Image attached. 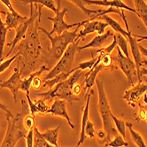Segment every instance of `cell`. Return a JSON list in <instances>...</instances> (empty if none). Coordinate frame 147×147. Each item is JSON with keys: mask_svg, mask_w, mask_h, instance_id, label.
I'll use <instances>...</instances> for the list:
<instances>
[{"mask_svg": "<svg viewBox=\"0 0 147 147\" xmlns=\"http://www.w3.org/2000/svg\"><path fill=\"white\" fill-rule=\"evenodd\" d=\"M34 147H56L49 144L42 136L38 129L34 127Z\"/></svg>", "mask_w": 147, "mask_h": 147, "instance_id": "cell-31", "label": "cell"}, {"mask_svg": "<svg viewBox=\"0 0 147 147\" xmlns=\"http://www.w3.org/2000/svg\"><path fill=\"white\" fill-rule=\"evenodd\" d=\"M68 12V9L67 7L63 8V10H59V11L55 13V16L54 17H48L47 19L51 22H52L53 23V28H52L51 31L50 32L51 35H61L64 31H67V30H69L73 28H76L77 26H82V24L84 23V20L82 22H76V23H74V24H69V23H67L65 22V15L67 14V13Z\"/></svg>", "mask_w": 147, "mask_h": 147, "instance_id": "cell-9", "label": "cell"}, {"mask_svg": "<svg viewBox=\"0 0 147 147\" xmlns=\"http://www.w3.org/2000/svg\"><path fill=\"white\" fill-rule=\"evenodd\" d=\"M42 8L39 7V9L37 8L36 11L34 10V7H33V4L30 5V16L28 17V19L25 22H23L22 24H20L15 30H16V34H15V36L13 38V40L12 42H10V43L7 44V46L8 47H11L10 51H8V53L6 54L5 57H9V55L12 53L13 51L16 48L17 45L20 43V41L23 40L26 36V34L28 32V30L29 28V27L32 25L33 23H35L36 18L38 17V20L40 22L41 20V15H42Z\"/></svg>", "mask_w": 147, "mask_h": 147, "instance_id": "cell-7", "label": "cell"}, {"mask_svg": "<svg viewBox=\"0 0 147 147\" xmlns=\"http://www.w3.org/2000/svg\"><path fill=\"white\" fill-rule=\"evenodd\" d=\"M68 1L72 2L74 5H76L78 8H80L82 10V11L83 12V13H84L85 15H87V16H89L90 18H91L94 15L101 13V12L103 11L102 9H98V10H90V9H88L85 6V5H84V3H83L82 0H68Z\"/></svg>", "mask_w": 147, "mask_h": 147, "instance_id": "cell-30", "label": "cell"}, {"mask_svg": "<svg viewBox=\"0 0 147 147\" xmlns=\"http://www.w3.org/2000/svg\"><path fill=\"white\" fill-rule=\"evenodd\" d=\"M113 36V32L111 30H107L106 31L103 35H98L97 36L94 37L89 44L85 45H82V46H78L77 47V51H82V50H85V49H98V48H101L103 46V45L106 43V41L110 37Z\"/></svg>", "mask_w": 147, "mask_h": 147, "instance_id": "cell-18", "label": "cell"}, {"mask_svg": "<svg viewBox=\"0 0 147 147\" xmlns=\"http://www.w3.org/2000/svg\"><path fill=\"white\" fill-rule=\"evenodd\" d=\"M84 5H100V6H107V7H113L121 10H127V11L132 12L136 13L135 9L131 8L130 6L127 5L122 2V0H82Z\"/></svg>", "mask_w": 147, "mask_h": 147, "instance_id": "cell-15", "label": "cell"}, {"mask_svg": "<svg viewBox=\"0 0 147 147\" xmlns=\"http://www.w3.org/2000/svg\"><path fill=\"white\" fill-rule=\"evenodd\" d=\"M46 114H52V115H54V116L64 118L67 121V124L69 125V127L72 129H76V126L73 124L69 117V114L67 111V101L65 100L55 98L53 103H52V105L51 106V107L48 109Z\"/></svg>", "mask_w": 147, "mask_h": 147, "instance_id": "cell-13", "label": "cell"}, {"mask_svg": "<svg viewBox=\"0 0 147 147\" xmlns=\"http://www.w3.org/2000/svg\"><path fill=\"white\" fill-rule=\"evenodd\" d=\"M96 84L98 93V112L100 114L101 120L103 121L104 130L107 135V143L113 139V136L118 135V131L113 127V121L112 119V111L110 108V105L107 97V93L104 88V82L100 79L96 80Z\"/></svg>", "mask_w": 147, "mask_h": 147, "instance_id": "cell-5", "label": "cell"}, {"mask_svg": "<svg viewBox=\"0 0 147 147\" xmlns=\"http://www.w3.org/2000/svg\"><path fill=\"white\" fill-rule=\"evenodd\" d=\"M146 111H147V110H145V107H140V110H139V112H138V117H139L140 120L144 121L145 114H146Z\"/></svg>", "mask_w": 147, "mask_h": 147, "instance_id": "cell-45", "label": "cell"}, {"mask_svg": "<svg viewBox=\"0 0 147 147\" xmlns=\"http://www.w3.org/2000/svg\"><path fill=\"white\" fill-rule=\"evenodd\" d=\"M0 110L4 111L6 114H12L11 111H10V110L7 108V107L5 106V105H4L1 101H0Z\"/></svg>", "mask_w": 147, "mask_h": 147, "instance_id": "cell-47", "label": "cell"}, {"mask_svg": "<svg viewBox=\"0 0 147 147\" xmlns=\"http://www.w3.org/2000/svg\"><path fill=\"white\" fill-rule=\"evenodd\" d=\"M82 76V70H76L65 81L59 82L53 88L50 89L48 91L44 93H37L36 96L45 99L46 102H51L52 99L59 98L68 102L73 105V102H77L81 100V97L75 96L72 92L73 85L78 82Z\"/></svg>", "mask_w": 147, "mask_h": 147, "instance_id": "cell-4", "label": "cell"}, {"mask_svg": "<svg viewBox=\"0 0 147 147\" xmlns=\"http://www.w3.org/2000/svg\"><path fill=\"white\" fill-rule=\"evenodd\" d=\"M144 81H145V82H146V84H147V79H144Z\"/></svg>", "mask_w": 147, "mask_h": 147, "instance_id": "cell-50", "label": "cell"}, {"mask_svg": "<svg viewBox=\"0 0 147 147\" xmlns=\"http://www.w3.org/2000/svg\"><path fill=\"white\" fill-rule=\"evenodd\" d=\"M94 93V90L91 89L89 92L86 93V105L84 108H83V112H82V129H81V133H80V139L76 144V147H80L83 143L86 140V135H85V127L87 125V122L89 121V114H90V98L91 95Z\"/></svg>", "mask_w": 147, "mask_h": 147, "instance_id": "cell-16", "label": "cell"}, {"mask_svg": "<svg viewBox=\"0 0 147 147\" xmlns=\"http://www.w3.org/2000/svg\"><path fill=\"white\" fill-rule=\"evenodd\" d=\"M104 67H102L101 64H99L97 67L94 68L92 71H89L86 75H85V80L84 82H83V90L84 92H89L91 88L93 87V85L95 84L96 80H97V76L98 75V73L103 69Z\"/></svg>", "mask_w": 147, "mask_h": 147, "instance_id": "cell-21", "label": "cell"}, {"mask_svg": "<svg viewBox=\"0 0 147 147\" xmlns=\"http://www.w3.org/2000/svg\"><path fill=\"white\" fill-rule=\"evenodd\" d=\"M25 140L27 147H34V129H31L28 131Z\"/></svg>", "mask_w": 147, "mask_h": 147, "instance_id": "cell-40", "label": "cell"}, {"mask_svg": "<svg viewBox=\"0 0 147 147\" xmlns=\"http://www.w3.org/2000/svg\"><path fill=\"white\" fill-rule=\"evenodd\" d=\"M22 2L24 4V5H27V4H36V5H41L42 7L43 6H45L47 8H49L50 10H51L52 12L54 13H56L59 10L57 9V5H55L53 0H22Z\"/></svg>", "mask_w": 147, "mask_h": 147, "instance_id": "cell-27", "label": "cell"}, {"mask_svg": "<svg viewBox=\"0 0 147 147\" xmlns=\"http://www.w3.org/2000/svg\"><path fill=\"white\" fill-rule=\"evenodd\" d=\"M147 76V68H145L144 67H141L140 71H139V74H138V81H142V76Z\"/></svg>", "mask_w": 147, "mask_h": 147, "instance_id": "cell-46", "label": "cell"}, {"mask_svg": "<svg viewBox=\"0 0 147 147\" xmlns=\"http://www.w3.org/2000/svg\"><path fill=\"white\" fill-rule=\"evenodd\" d=\"M23 124L25 129L28 131L31 129H34V127L36 126V121H35V115L33 114H28L25 116L24 120H23Z\"/></svg>", "mask_w": 147, "mask_h": 147, "instance_id": "cell-35", "label": "cell"}, {"mask_svg": "<svg viewBox=\"0 0 147 147\" xmlns=\"http://www.w3.org/2000/svg\"><path fill=\"white\" fill-rule=\"evenodd\" d=\"M126 127H127L129 130L130 136H131V138L132 141L135 143V144L138 146V147H147L144 139L143 138V136H141L140 133H138V131L134 130L133 129V124L130 122H126Z\"/></svg>", "mask_w": 147, "mask_h": 147, "instance_id": "cell-25", "label": "cell"}, {"mask_svg": "<svg viewBox=\"0 0 147 147\" xmlns=\"http://www.w3.org/2000/svg\"><path fill=\"white\" fill-rule=\"evenodd\" d=\"M71 75L67 73H61L59 75H58L57 76H55L54 78L47 80V81H43V88H48L49 90L53 88L56 84H58L59 82H61L63 81L67 80Z\"/></svg>", "mask_w": 147, "mask_h": 147, "instance_id": "cell-28", "label": "cell"}, {"mask_svg": "<svg viewBox=\"0 0 147 147\" xmlns=\"http://www.w3.org/2000/svg\"><path fill=\"white\" fill-rule=\"evenodd\" d=\"M80 28L81 26H77L74 31L67 30L59 36H53L51 35L50 32H48L45 28L38 27V30H41L42 32L45 33L51 42V47L48 48L47 51L42 52L40 58L41 60L44 61L49 68L51 69L57 64V62L60 59L69 45L75 43L76 40L79 39L76 37Z\"/></svg>", "mask_w": 147, "mask_h": 147, "instance_id": "cell-1", "label": "cell"}, {"mask_svg": "<svg viewBox=\"0 0 147 147\" xmlns=\"http://www.w3.org/2000/svg\"><path fill=\"white\" fill-rule=\"evenodd\" d=\"M113 57L111 56V54H104L101 59L100 64L102 65V67L105 68H108L112 66V63H113Z\"/></svg>", "mask_w": 147, "mask_h": 147, "instance_id": "cell-39", "label": "cell"}, {"mask_svg": "<svg viewBox=\"0 0 147 147\" xmlns=\"http://www.w3.org/2000/svg\"><path fill=\"white\" fill-rule=\"evenodd\" d=\"M19 56H20V54L19 53H17V54H15L14 56H13L12 58H10V59H7L6 60H5V61H2L1 63H0V74H2V73H4L10 66L12 65V63L17 59V58H19Z\"/></svg>", "mask_w": 147, "mask_h": 147, "instance_id": "cell-36", "label": "cell"}, {"mask_svg": "<svg viewBox=\"0 0 147 147\" xmlns=\"http://www.w3.org/2000/svg\"><path fill=\"white\" fill-rule=\"evenodd\" d=\"M83 28L82 30H79L78 35L76 38H84L86 36L90 35L92 33H98V35H103L106 32V28L108 27V24L105 22L104 20H90L88 19L84 20V23L82 24Z\"/></svg>", "mask_w": 147, "mask_h": 147, "instance_id": "cell-10", "label": "cell"}, {"mask_svg": "<svg viewBox=\"0 0 147 147\" xmlns=\"http://www.w3.org/2000/svg\"><path fill=\"white\" fill-rule=\"evenodd\" d=\"M96 61H97V58H92L90 60H88V61H84V62H82V63H80L79 66L76 67H75V68H73L71 72L74 73V72L76 71V70H82V71L86 70V69L90 70L93 67V66L95 65Z\"/></svg>", "mask_w": 147, "mask_h": 147, "instance_id": "cell-34", "label": "cell"}, {"mask_svg": "<svg viewBox=\"0 0 147 147\" xmlns=\"http://www.w3.org/2000/svg\"><path fill=\"white\" fill-rule=\"evenodd\" d=\"M26 98L28 99V105L29 107V112L31 114L36 115V113L44 115L46 114L48 109L50 108L47 105V102L43 99V98H39L36 100H31L29 95H26Z\"/></svg>", "mask_w": 147, "mask_h": 147, "instance_id": "cell-17", "label": "cell"}, {"mask_svg": "<svg viewBox=\"0 0 147 147\" xmlns=\"http://www.w3.org/2000/svg\"><path fill=\"white\" fill-rule=\"evenodd\" d=\"M116 51H117V52H116V54L113 57V60L115 62V64L118 66V67H120L121 70L123 72L125 76L127 77L129 82L131 83L132 85H134L133 84V76L138 75L135 62L131 59L126 57L121 52V51L120 50V48L118 46L116 47Z\"/></svg>", "mask_w": 147, "mask_h": 147, "instance_id": "cell-8", "label": "cell"}, {"mask_svg": "<svg viewBox=\"0 0 147 147\" xmlns=\"http://www.w3.org/2000/svg\"><path fill=\"white\" fill-rule=\"evenodd\" d=\"M112 119H113V124L115 126V129H116L118 133L123 136V138L126 139V122L121 119L115 117L113 113H112Z\"/></svg>", "mask_w": 147, "mask_h": 147, "instance_id": "cell-33", "label": "cell"}, {"mask_svg": "<svg viewBox=\"0 0 147 147\" xmlns=\"http://www.w3.org/2000/svg\"><path fill=\"white\" fill-rule=\"evenodd\" d=\"M43 85V81L39 76H36L32 82V84H31V87H33L36 90L40 89V87Z\"/></svg>", "mask_w": 147, "mask_h": 147, "instance_id": "cell-42", "label": "cell"}, {"mask_svg": "<svg viewBox=\"0 0 147 147\" xmlns=\"http://www.w3.org/2000/svg\"><path fill=\"white\" fill-rule=\"evenodd\" d=\"M85 135L86 136H88L89 138L93 139L96 136V129H95V126L92 123V121H90V120L87 122V125L85 127Z\"/></svg>", "mask_w": 147, "mask_h": 147, "instance_id": "cell-37", "label": "cell"}, {"mask_svg": "<svg viewBox=\"0 0 147 147\" xmlns=\"http://www.w3.org/2000/svg\"><path fill=\"white\" fill-rule=\"evenodd\" d=\"M79 41L80 39L76 40L75 43L68 45V47L67 48L64 53H63L60 59L57 62V64L49 71V73L44 77L43 81H47V80L54 78L55 76H57L61 73H67L72 75L73 73L71 71L73 69L74 63H75L76 54L78 51L77 47H78Z\"/></svg>", "mask_w": 147, "mask_h": 147, "instance_id": "cell-6", "label": "cell"}, {"mask_svg": "<svg viewBox=\"0 0 147 147\" xmlns=\"http://www.w3.org/2000/svg\"><path fill=\"white\" fill-rule=\"evenodd\" d=\"M22 74H20L19 64L13 69V74L12 76L6 81L0 82V88L2 89H8L11 91L14 102H17V95L19 90H20V85H22Z\"/></svg>", "mask_w": 147, "mask_h": 147, "instance_id": "cell-11", "label": "cell"}, {"mask_svg": "<svg viewBox=\"0 0 147 147\" xmlns=\"http://www.w3.org/2000/svg\"><path fill=\"white\" fill-rule=\"evenodd\" d=\"M146 4H147V0H146Z\"/></svg>", "mask_w": 147, "mask_h": 147, "instance_id": "cell-51", "label": "cell"}, {"mask_svg": "<svg viewBox=\"0 0 147 147\" xmlns=\"http://www.w3.org/2000/svg\"><path fill=\"white\" fill-rule=\"evenodd\" d=\"M135 11L147 28V4L144 0H134Z\"/></svg>", "mask_w": 147, "mask_h": 147, "instance_id": "cell-22", "label": "cell"}, {"mask_svg": "<svg viewBox=\"0 0 147 147\" xmlns=\"http://www.w3.org/2000/svg\"><path fill=\"white\" fill-rule=\"evenodd\" d=\"M50 69L51 68H49L46 65H44V66H42L38 70L31 73L28 76L22 79V85H20V90L24 91L26 93V95H30V88H31V84H32V82H33L34 78L36 76H40L45 71H49Z\"/></svg>", "mask_w": 147, "mask_h": 147, "instance_id": "cell-20", "label": "cell"}, {"mask_svg": "<svg viewBox=\"0 0 147 147\" xmlns=\"http://www.w3.org/2000/svg\"><path fill=\"white\" fill-rule=\"evenodd\" d=\"M144 121H145L146 123H147V111H146V114H145V118H144Z\"/></svg>", "mask_w": 147, "mask_h": 147, "instance_id": "cell-49", "label": "cell"}, {"mask_svg": "<svg viewBox=\"0 0 147 147\" xmlns=\"http://www.w3.org/2000/svg\"><path fill=\"white\" fill-rule=\"evenodd\" d=\"M39 22H36V23L35 22L29 27L25 38L19 45L18 53L22 56H19V59H24L20 74L24 76H28L34 70L36 66L35 62L38 58H41V54L43 52L39 41V36L36 31L38 29L37 24Z\"/></svg>", "mask_w": 147, "mask_h": 147, "instance_id": "cell-2", "label": "cell"}, {"mask_svg": "<svg viewBox=\"0 0 147 147\" xmlns=\"http://www.w3.org/2000/svg\"><path fill=\"white\" fill-rule=\"evenodd\" d=\"M60 129V126H58L55 129H50L46 131L41 133L43 138L51 145L59 147L58 144V139H59V130Z\"/></svg>", "mask_w": 147, "mask_h": 147, "instance_id": "cell-24", "label": "cell"}, {"mask_svg": "<svg viewBox=\"0 0 147 147\" xmlns=\"http://www.w3.org/2000/svg\"><path fill=\"white\" fill-rule=\"evenodd\" d=\"M3 13L5 14V24L7 28V29H16L23 22L27 20L28 17L20 15L19 13H13L11 12H3Z\"/></svg>", "mask_w": 147, "mask_h": 147, "instance_id": "cell-19", "label": "cell"}, {"mask_svg": "<svg viewBox=\"0 0 147 147\" xmlns=\"http://www.w3.org/2000/svg\"><path fill=\"white\" fill-rule=\"evenodd\" d=\"M106 147H128L129 144L121 135H117L113 138L111 141L105 144Z\"/></svg>", "mask_w": 147, "mask_h": 147, "instance_id": "cell-32", "label": "cell"}, {"mask_svg": "<svg viewBox=\"0 0 147 147\" xmlns=\"http://www.w3.org/2000/svg\"><path fill=\"white\" fill-rule=\"evenodd\" d=\"M99 19H102L105 22H107V23L108 24V26L111 27L112 29H113V31H115L116 33H119V34L122 35L124 37L127 38V31H126V30L121 26V24H120L118 22H116L115 20H113V19L112 17H110L108 14H105V15L101 16Z\"/></svg>", "mask_w": 147, "mask_h": 147, "instance_id": "cell-23", "label": "cell"}, {"mask_svg": "<svg viewBox=\"0 0 147 147\" xmlns=\"http://www.w3.org/2000/svg\"><path fill=\"white\" fill-rule=\"evenodd\" d=\"M56 5H57V9H58V10H60L61 0H56Z\"/></svg>", "mask_w": 147, "mask_h": 147, "instance_id": "cell-48", "label": "cell"}, {"mask_svg": "<svg viewBox=\"0 0 147 147\" xmlns=\"http://www.w3.org/2000/svg\"><path fill=\"white\" fill-rule=\"evenodd\" d=\"M113 36L116 38L117 41V46L120 48V50L121 51L122 53L127 57L130 59L129 56V44H128V40L126 37H124L122 35L119 34V33H115L113 35Z\"/></svg>", "mask_w": 147, "mask_h": 147, "instance_id": "cell-29", "label": "cell"}, {"mask_svg": "<svg viewBox=\"0 0 147 147\" xmlns=\"http://www.w3.org/2000/svg\"><path fill=\"white\" fill-rule=\"evenodd\" d=\"M29 107L28 102L25 100H22V112L17 113L16 115L5 114L6 121H7V129L5 138L0 145V147H15L17 143L22 139L25 138L27 130L24 127L23 120L26 115L28 114ZM28 131V130H27Z\"/></svg>", "mask_w": 147, "mask_h": 147, "instance_id": "cell-3", "label": "cell"}, {"mask_svg": "<svg viewBox=\"0 0 147 147\" xmlns=\"http://www.w3.org/2000/svg\"><path fill=\"white\" fill-rule=\"evenodd\" d=\"M126 31H127V40H128L129 44L130 45L131 53L133 56V61L135 62L136 73H138V76L140 68L142 67V61H143L142 54H141L140 49H139L138 40L136 38L135 36L132 35V32H131L129 28H126Z\"/></svg>", "mask_w": 147, "mask_h": 147, "instance_id": "cell-14", "label": "cell"}, {"mask_svg": "<svg viewBox=\"0 0 147 147\" xmlns=\"http://www.w3.org/2000/svg\"><path fill=\"white\" fill-rule=\"evenodd\" d=\"M82 88H83V85L79 84L78 82L75 83V84H74L73 87H72V92H73V94H74L75 96L81 97L80 95H81V92H82Z\"/></svg>", "mask_w": 147, "mask_h": 147, "instance_id": "cell-41", "label": "cell"}, {"mask_svg": "<svg viewBox=\"0 0 147 147\" xmlns=\"http://www.w3.org/2000/svg\"><path fill=\"white\" fill-rule=\"evenodd\" d=\"M8 32V29L3 22L1 18V13H0V63L3 61L4 57V48L6 41V35Z\"/></svg>", "mask_w": 147, "mask_h": 147, "instance_id": "cell-26", "label": "cell"}, {"mask_svg": "<svg viewBox=\"0 0 147 147\" xmlns=\"http://www.w3.org/2000/svg\"><path fill=\"white\" fill-rule=\"evenodd\" d=\"M0 1H1V2L7 7V9L9 10V12H11V13H17V12L15 11V10H14L13 5H12L11 0H0Z\"/></svg>", "mask_w": 147, "mask_h": 147, "instance_id": "cell-43", "label": "cell"}, {"mask_svg": "<svg viewBox=\"0 0 147 147\" xmlns=\"http://www.w3.org/2000/svg\"><path fill=\"white\" fill-rule=\"evenodd\" d=\"M147 91V84L146 82H143V81H138V83L133 85L132 88L125 91L123 99L128 103L129 106L132 107H136V104L138 103L142 97L143 94Z\"/></svg>", "mask_w": 147, "mask_h": 147, "instance_id": "cell-12", "label": "cell"}, {"mask_svg": "<svg viewBox=\"0 0 147 147\" xmlns=\"http://www.w3.org/2000/svg\"><path fill=\"white\" fill-rule=\"evenodd\" d=\"M96 138L99 144H106L107 143V132L104 130V129H99L96 132Z\"/></svg>", "mask_w": 147, "mask_h": 147, "instance_id": "cell-38", "label": "cell"}, {"mask_svg": "<svg viewBox=\"0 0 147 147\" xmlns=\"http://www.w3.org/2000/svg\"><path fill=\"white\" fill-rule=\"evenodd\" d=\"M139 49H140V52H141V54L143 55V56H144L145 58H147V49L146 48H144L143 45H139ZM146 66L147 65V60H144L143 59V61H142V67L143 66Z\"/></svg>", "mask_w": 147, "mask_h": 147, "instance_id": "cell-44", "label": "cell"}]
</instances>
